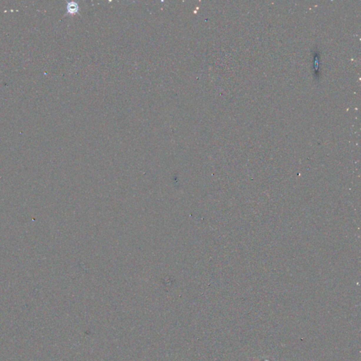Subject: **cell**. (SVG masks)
<instances>
[{
	"label": "cell",
	"instance_id": "cell-1",
	"mask_svg": "<svg viewBox=\"0 0 361 361\" xmlns=\"http://www.w3.org/2000/svg\"><path fill=\"white\" fill-rule=\"evenodd\" d=\"M67 9H68L69 13L74 14L78 11L79 6H78V4L76 2H70L69 3L68 6H67Z\"/></svg>",
	"mask_w": 361,
	"mask_h": 361
}]
</instances>
